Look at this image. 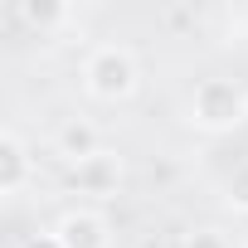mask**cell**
<instances>
[{
  "label": "cell",
  "mask_w": 248,
  "mask_h": 248,
  "mask_svg": "<svg viewBox=\"0 0 248 248\" xmlns=\"http://www.w3.org/2000/svg\"><path fill=\"white\" fill-rule=\"evenodd\" d=\"M248 117V97L233 78H200L190 93V122L204 132H229Z\"/></svg>",
  "instance_id": "obj_1"
},
{
  "label": "cell",
  "mask_w": 248,
  "mask_h": 248,
  "mask_svg": "<svg viewBox=\"0 0 248 248\" xmlns=\"http://www.w3.org/2000/svg\"><path fill=\"white\" fill-rule=\"evenodd\" d=\"M137 59L122 49V44H102V49H93L88 54V63H83V83H88V93L93 97H102V102H122V97H132L137 93Z\"/></svg>",
  "instance_id": "obj_2"
},
{
  "label": "cell",
  "mask_w": 248,
  "mask_h": 248,
  "mask_svg": "<svg viewBox=\"0 0 248 248\" xmlns=\"http://www.w3.org/2000/svg\"><path fill=\"white\" fill-rule=\"evenodd\" d=\"M54 233H59L63 248H112V229H107V219L93 214V209H68Z\"/></svg>",
  "instance_id": "obj_3"
},
{
  "label": "cell",
  "mask_w": 248,
  "mask_h": 248,
  "mask_svg": "<svg viewBox=\"0 0 248 248\" xmlns=\"http://www.w3.org/2000/svg\"><path fill=\"white\" fill-rule=\"evenodd\" d=\"M117 180H122V156L117 151H97V156H88V161L73 166V185L83 195H112Z\"/></svg>",
  "instance_id": "obj_4"
},
{
  "label": "cell",
  "mask_w": 248,
  "mask_h": 248,
  "mask_svg": "<svg viewBox=\"0 0 248 248\" xmlns=\"http://www.w3.org/2000/svg\"><path fill=\"white\" fill-rule=\"evenodd\" d=\"M30 175H34L30 146L15 132H5V137H0V195H20L30 185Z\"/></svg>",
  "instance_id": "obj_5"
},
{
  "label": "cell",
  "mask_w": 248,
  "mask_h": 248,
  "mask_svg": "<svg viewBox=\"0 0 248 248\" xmlns=\"http://www.w3.org/2000/svg\"><path fill=\"white\" fill-rule=\"evenodd\" d=\"M54 146H59V156H63L68 166H78V161H88V156H97V151H102V146H97V127H93V122H83V117L63 122Z\"/></svg>",
  "instance_id": "obj_6"
},
{
  "label": "cell",
  "mask_w": 248,
  "mask_h": 248,
  "mask_svg": "<svg viewBox=\"0 0 248 248\" xmlns=\"http://www.w3.org/2000/svg\"><path fill=\"white\" fill-rule=\"evenodd\" d=\"M15 15H20V20H30L34 30H54V25H63V20H68V5H54V0H49V5H39V0H25Z\"/></svg>",
  "instance_id": "obj_7"
},
{
  "label": "cell",
  "mask_w": 248,
  "mask_h": 248,
  "mask_svg": "<svg viewBox=\"0 0 248 248\" xmlns=\"http://www.w3.org/2000/svg\"><path fill=\"white\" fill-rule=\"evenodd\" d=\"M229 209H238V214H248V170H238L233 180H229Z\"/></svg>",
  "instance_id": "obj_8"
},
{
  "label": "cell",
  "mask_w": 248,
  "mask_h": 248,
  "mask_svg": "<svg viewBox=\"0 0 248 248\" xmlns=\"http://www.w3.org/2000/svg\"><path fill=\"white\" fill-rule=\"evenodd\" d=\"M190 248H229V243H224V238H219L214 229H200V233L190 238Z\"/></svg>",
  "instance_id": "obj_9"
},
{
  "label": "cell",
  "mask_w": 248,
  "mask_h": 248,
  "mask_svg": "<svg viewBox=\"0 0 248 248\" xmlns=\"http://www.w3.org/2000/svg\"><path fill=\"white\" fill-rule=\"evenodd\" d=\"M25 248H63V243H59V233H39V238H30Z\"/></svg>",
  "instance_id": "obj_10"
}]
</instances>
